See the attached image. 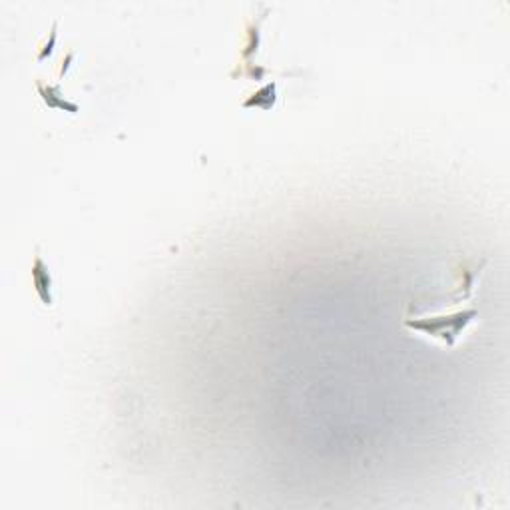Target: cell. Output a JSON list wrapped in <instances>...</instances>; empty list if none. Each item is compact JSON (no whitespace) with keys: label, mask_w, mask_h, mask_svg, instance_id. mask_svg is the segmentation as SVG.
Masks as SVG:
<instances>
[{"label":"cell","mask_w":510,"mask_h":510,"mask_svg":"<svg viewBox=\"0 0 510 510\" xmlns=\"http://www.w3.org/2000/svg\"><path fill=\"white\" fill-rule=\"evenodd\" d=\"M273 102H275V82L273 84H267V86H263L261 90L257 94H254L249 100H245L244 106L245 108H251V106H255V108H263V110H269L271 106H273Z\"/></svg>","instance_id":"cell-4"},{"label":"cell","mask_w":510,"mask_h":510,"mask_svg":"<svg viewBox=\"0 0 510 510\" xmlns=\"http://www.w3.org/2000/svg\"><path fill=\"white\" fill-rule=\"evenodd\" d=\"M36 88H38V92H40V96H42V100H44L50 108L68 110V112H72V114H76V112H78V106L66 102V100L62 98V94H60V90L56 88V86H44V84H40V82H38V84H36Z\"/></svg>","instance_id":"cell-3"},{"label":"cell","mask_w":510,"mask_h":510,"mask_svg":"<svg viewBox=\"0 0 510 510\" xmlns=\"http://www.w3.org/2000/svg\"><path fill=\"white\" fill-rule=\"evenodd\" d=\"M32 283H35L36 293L40 295V299L44 305H52V278L48 273V267L40 257L35 259L32 266Z\"/></svg>","instance_id":"cell-2"},{"label":"cell","mask_w":510,"mask_h":510,"mask_svg":"<svg viewBox=\"0 0 510 510\" xmlns=\"http://www.w3.org/2000/svg\"><path fill=\"white\" fill-rule=\"evenodd\" d=\"M476 317V311H466V313H456L452 317H439V319H418V321H406L409 327L425 331L427 335L441 339L447 345L454 343L459 335H463V329Z\"/></svg>","instance_id":"cell-1"}]
</instances>
